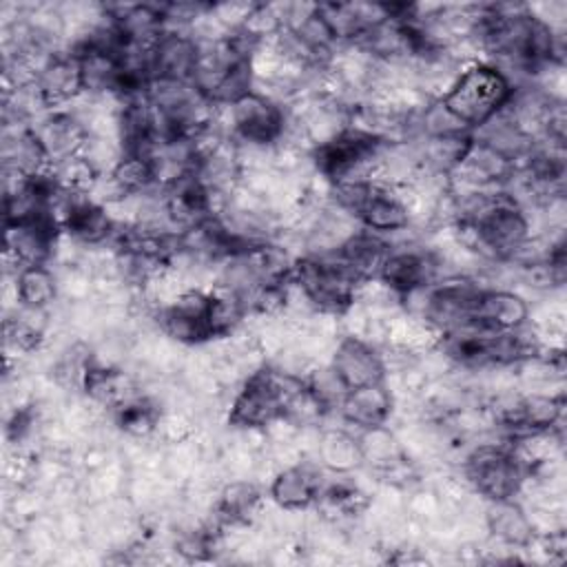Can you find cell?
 I'll return each mask as SVG.
<instances>
[{
  "label": "cell",
  "instance_id": "cell-1",
  "mask_svg": "<svg viewBox=\"0 0 567 567\" xmlns=\"http://www.w3.org/2000/svg\"><path fill=\"white\" fill-rule=\"evenodd\" d=\"M512 78L492 62H470L439 97L445 111L467 131L496 117L514 95Z\"/></svg>",
  "mask_w": 567,
  "mask_h": 567
},
{
  "label": "cell",
  "instance_id": "cell-2",
  "mask_svg": "<svg viewBox=\"0 0 567 567\" xmlns=\"http://www.w3.org/2000/svg\"><path fill=\"white\" fill-rule=\"evenodd\" d=\"M292 286L323 315H346L363 286L334 252H312L292 264Z\"/></svg>",
  "mask_w": 567,
  "mask_h": 567
},
{
  "label": "cell",
  "instance_id": "cell-3",
  "mask_svg": "<svg viewBox=\"0 0 567 567\" xmlns=\"http://www.w3.org/2000/svg\"><path fill=\"white\" fill-rule=\"evenodd\" d=\"M463 474L472 489L492 503L516 498L529 476L512 441L476 445L465 456Z\"/></svg>",
  "mask_w": 567,
  "mask_h": 567
},
{
  "label": "cell",
  "instance_id": "cell-4",
  "mask_svg": "<svg viewBox=\"0 0 567 567\" xmlns=\"http://www.w3.org/2000/svg\"><path fill=\"white\" fill-rule=\"evenodd\" d=\"M228 111V124L230 135L241 146H259L270 148L279 144L288 128V115L281 102H275L272 97L250 91L235 100L233 104H226Z\"/></svg>",
  "mask_w": 567,
  "mask_h": 567
},
{
  "label": "cell",
  "instance_id": "cell-5",
  "mask_svg": "<svg viewBox=\"0 0 567 567\" xmlns=\"http://www.w3.org/2000/svg\"><path fill=\"white\" fill-rule=\"evenodd\" d=\"M439 259L425 248H390L377 279L399 299L434 286Z\"/></svg>",
  "mask_w": 567,
  "mask_h": 567
},
{
  "label": "cell",
  "instance_id": "cell-6",
  "mask_svg": "<svg viewBox=\"0 0 567 567\" xmlns=\"http://www.w3.org/2000/svg\"><path fill=\"white\" fill-rule=\"evenodd\" d=\"M330 370L346 390L385 381L383 357L370 341L359 334H348L339 339L330 359Z\"/></svg>",
  "mask_w": 567,
  "mask_h": 567
},
{
  "label": "cell",
  "instance_id": "cell-7",
  "mask_svg": "<svg viewBox=\"0 0 567 567\" xmlns=\"http://www.w3.org/2000/svg\"><path fill=\"white\" fill-rule=\"evenodd\" d=\"M321 470L312 463H292L275 474L270 483V496L284 512H301L317 505L323 489Z\"/></svg>",
  "mask_w": 567,
  "mask_h": 567
},
{
  "label": "cell",
  "instance_id": "cell-8",
  "mask_svg": "<svg viewBox=\"0 0 567 567\" xmlns=\"http://www.w3.org/2000/svg\"><path fill=\"white\" fill-rule=\"evenodd\" d=\"M339 414L348 425H354L361 432L385 427V421L392 412V394L383 383L363 385L354 390H346L339 401Z\"/></svg>",
  "mask_w": 567,
  "mask_h": 567
},
{
  "label": "cell",
  "instance_id": "cell-9",
  "mask_svg": "<svg viewBox=\"0 0 567 567\" xmlns=\"http://www.w3.org/2000/svg\"><path fill=\"white\" fill-rule=\"evenodd\" d=\"M527 319L529 306L520 295L503 288H481L472 317L474 326L505 332L527 323Z\"/></svg>",
  "mask_w": 567,
  "mask_h": 567
},
{
  "label": "cell",
  "instance_id": "cell-10",
  "mask_svg": "<svg viewBox=\"0 0 567 567\" xmlns=\"http://www.w3.org/2000/svg\"><path fill=\"white\" fill-rule=\"evenodd\" d=\"M487 529L505 547H529L536 536L532 516L512 501H496L485 514Z\"/></svg>",
  "mask_w": 567,
  "mask_h": 567
},
{
  "label": "cell",
  "instance_id": "cell-11",
  "mask_svg": "<svg viewBox=\"0 0 567 567\" xmlns=\"http://www.w3.org/2000/svg\"><path fill=\"white\" fill-rule=\"evenodd\" d=\"M13 295L22 308L47 310L58 295V281L47 264L24 266L16 272Z\"/></svg>",
  "mask_w": 567,
  "mask_h": 567
},
{
  "label": "cell",
  "instance_id": "cell-12",
  "mask_svg": "<svg viewBox=\"0 0 567 567\" xmlns=\"http://www.w3.org/2000/svg\"><path fill=\"white\" fill-rule=\"evenodd\" d=\"M321 463L334 472H350L363 461L361 443L348 432H328L319 443Z\"/></svg>",
  "mask_w": 567,
  "mask_h": 567
}]
</instances>
